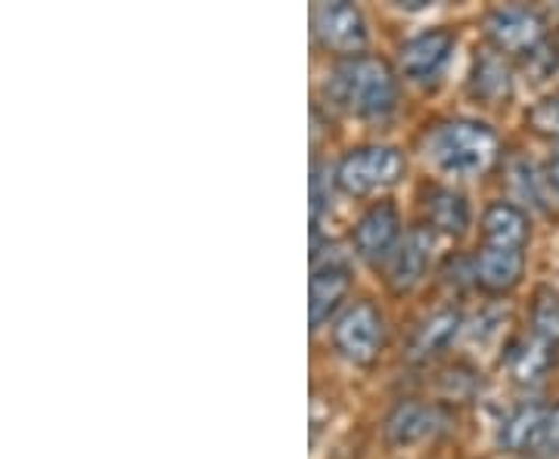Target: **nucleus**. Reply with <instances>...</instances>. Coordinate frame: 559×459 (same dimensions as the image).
<instances>
[{
    "instance_id": "f8f14e48",
    "label": "nucleus",
    "mask_w": 559,
    "mask_h": 459,
    "mask_svg": "<svg viewBox=\"0 0 559 459\" xmlns=\"http://www.w3.org/2000/svg\"><path fill=\"white\" fill-rule=\"evenodd\" d=\"M525 255L522 249H491L485 245L473 261V277L488 292H507L522 280Z\"/></svg>"
},
{
    "instance_id": "9b49d317",
    "label": "nucleus",
    "mask_w": 559,
    "mask_h": 459,
    "mask_svg": "<svg viewBox=\"0 0 559 459\" xmlns=\"http://www.w3.org/2000/svg\"><path fill=\"white\" fill-rule=\"evenodd\" d=\"M432 249H436L432 230L429 227H414L401 240L395 255L389 258V286L395 292H411L423 280V274H426V267L432 261Z\"/></svg>"
},
{
    "instance_id": "a211bd4d",
    "label": "nucleus",
    "mask_w": 559,
    "mask_h": 459,
    "mask_svg": "<svg viewBox=\"0 0 559 459\" xmlns=\"http://www.w3.org/2000/svg\"><path fill=\"white\" fill-rule=\"evenodd\" d=\"M554 345L544 339H525L520 341L516 348H513V354H510V370H513V376L520 382H538L544 373H547V366H550V360H554V351H550Z\"/></svg>"
},
{
    "instance_id": "aec40b11",
    "label": "nucleus",
    "mask_w": 559,
    "mask_h": 459,
    "mask_svg": "<svg viewBox=\"0 0 559 459\" xmlns=\"http://www.w3.org/2000/svg\"><path fill=\"white\" fill-rule=\"evenodd\" d=\"M528 124H532L538 134L559 137V97H547V100H540L538 106L528 112Z\"/></svg>"
},
{
    "instance_id": "f3484780",
    "label": "nucleus",
    "mask_w": 559,
    "mask_h": 459,
    "mask_svg": "<svg viewBox=\"0 0 559 459\" xmlns=\"http://www.w3.org/2000/svg\"><path fill=\"white\" fill-rule=\"evenodd\" d=\"M469 90L473 97L485 102H500L510 97L513 90V75L507 69V62L498 53H479L473 62V75H469Z\"/></svg>"
},
{
    "instance_id": "412c9836",
    "label": "nucleus",
    "mask_w": 559,
    "mask_h": 459,
    "mask_svg": "<svg viewBox=\"0 0 559 459\" xmlns=\"http://www.w3.org/2000/svg\"><path fill=\"white\" fill-rule=\"evenodd\" d=\"M535 454H544V457L559 454V403L547 410V420L540 425V435L535 440Z\"/></svg>"
},
{
    "instance_id": "9d476101",
    "label": "nucleus",
    "mask_w": 559,
    "mask_h": 459,
    "mask_svg": "<svg viewBox=\"0 0 559 459\" xmlns=\"http://www.w3.org/2000/svg\"><path fill=\"white\" fill-rule=\"evenodd\" d=\"M444 425L439 407L423 400H401L399 407L385 416V438L395 447H417L423 440L436 438Z\"/></svg>"
},
{
    "instance_id": "f257e3e1",
    "label": "nucleus",
    "mask_w": 559,
    "mask_h": 459,
    "mask_svg": "<svg viewBox=\"0 0 559 459\" xmlns=\"http://www.w3.org/2000/svg\"><path fill=\"white\" fill-rule=\"evenodd\" d=\"M330 100L358 119H385L399 102V78L392 65L377 57H352L333 69L326 81Z\"/></svg>"
},
{
    "instance_id": "20e7f679",
    "label": "nucleus",
    "mask_w": 559,
    "mask_h": 459,
    "mask_svg": "<svg viewBox=\"0 0 559 459\" xmlns=\"http://www.w3.org/2000/svg\"><path fill=\"white\" fill-rule=\"evenodd\" d=\"M314 35L320 47L340 57H360V50L367 47V22L355 3L348 0H333V3H320L314 10Z\"/></svg>"
},
{
    "instance_id": "ddd939ff",
    "label": "nucleus",
    "mask_w": 559,
    "mask_h": 459,
    "mask_svg": "<svg viewBox=\"0 0 559 459\" xmlns=\"http://www.w3.org/2000/svg\"><path fill=\"white\" fill-rule=\"evenodd\" d=\"M481 237L491 249H522L528 240V215L513 202H491L481 218Z\"/></svg>"
},
{
    "instance_id": "4468645a",
    "label": "nucleus",
    "mask_w": 559,
    "mask_h": 459,
    "mask_svg": "<svg viewBox=\"0 0 559 459\" xmlns=\"http://www.w3.org/2000/svg\"><path fill=\"white\" fill-rule=\"evenodd\" d=\"M460 323H463V317L454 307H441L432 317L423 319L419 329L414 333V341H411V358L426 360L444 351L451 345V339L460 333Z\"/></svg>"
},
{
    "instance_id": "dca6fc26",
    "label": "nucleus",
    "mask_w": 559,
    "mask_h": 459,
    "mask_svg": "<svg viewBox=\"0 0 559 459\" xmlns=\"http://www.w3.org/2000/svg\"><path fill=\"white\" fill-rule=\"evenodd\" d=\"M547 410L550 407H544V403H522L520 410L500 425V447L510 454L535 450V440L540 435V425L547 420Z\"/></svg>"
},
{
    "instance_id": "7ed1b4c3",
    "label": "nucleus",
    "mask_w": 559,
    "mask_h": 459,
    "mask_svg": "<svg viewBox=\"0 0 559 459\" xmlns=\"http://www.w3.org/2000/svg\"><path fill=\"white\" fill-rule=\"evenodd\" d=\"M404 174V159L395 146H360L336 168V180L348 196H373L395 186Z\"/></svg>"
},
{
    "instance_id": "39448f33",
    "label": "nucleus",
    "mask_w": 559,
    "mask_h": 459,
    "mask_svg": "<svg viewBox=\"0 0 559 459\" xmlns=\"http://www.w3.org/2000/svg\"><path fill=\"white\" fill-rule=\"evenodd\" d=\"M382 336V314L370 304V301H358L352 304L333 326V341L342 358H348L352 363H370L380 354Z\"/></svg>"
},
{
    "instance_id": "6ab92c4d",
    "label": "nucleus",
    "mask_w": 559,
    "mask_h": 459,
    "mask_svg": "<svg viewBox=\"0 0 559 459\" xmlns=\"http://www.w3.org/2000/svg\"><path fill=\"white\" fill-rule=\"evenodd\" d=\"M532 326H535V336L550 345L559 341V295L554 289H540L535 307H532Z\"/></svg>"
},
{
    "instance_id": "0eeeda50",
    "label": "nucleus",
    "mask_w": 559,
    "mask_h": 459,
    "mask_svg": "<svg viewBox=\"0 0 559 459\" xmlns=\"http://www.w3.org/2000/svg\"><path fill=\"white\" fill-rule=\"evenodd\" d=\"M454 47H457V38H454V32H448V28L419 32L417 38L404 40V47H401V75L417 81V84L436 81L441 72L448 69V62L454 57Z\"/></svg>"
},
{
    "instance_id": "2eb2a0df",
    "label": "nucleus",
    "mask_w": 559,
    "mask_h": 459,
    "mask_svg": "<svg viewBox=\"0 0 559 459\" xmlns=\"http://www.w3.org/2000/svg\"><path fill=\"white\" fill-rule=\"evenodd\" d=\"M426 218L432 224V230L448 233V237H463L469 230V205L454 190L436 186L426 196Z\"/></svg>"
},
{
    "instance_id": "1a4fd4ad",
    "label": "nucleus",
    "mask_w": 559,
    "mask_h": 459,
    "mask_svg": "<svg viewBox=\"0 0 559 459\" xmlns=\"http://www.w3.org/2000/svg\"><path fill=\"white\" fill-rule=\"evenodd\" d=\"M488 38L503 53H532L544 40V20L525 7H500L488 16Z\"/></svg>"
},
{
    "instance_id": "4be33fe9",
    "label": "nucleus",
    "mask_w": 559,
    "mask_h": 459,
    "mask_svg": "<svg viewBox=\"0 0 559 459\" xmlns=\"http://www.w3.org/2000/svg\"><path fill=\"white\" fill-rule=\"evenodd\" d=\"M547 180H550V186L559 193V149L554 153V159L547 165Z\"/></svg>"
},
{
    "instance_id": "5701e85b",
    "label": "nucleus",
    "mask_w": 559,
    "mask_h": 459,
    "mask_svg": "<svg viewBox=\"0 0 559 459\" xmlns=\"http://www.w3.org/2000/svg\"><path fill=\"white\" fill-rule=\"evenodd\" d=\"M557 65H559V40H557Z\"/></svg>"
},
{
    "instance_id": "6e6552de",
    "label": "nucleus",
    "mask_w": 559,
    "mask_h": 459,
    "mask_svg": "<svg viewBox=\"0 0 559 459\" xmlns=\"http://www.w3.org/2000/svg\"><path fill=\"white\" fill-rule=\"evenodd\" d=\"M401 215L392 202H377L373 208H367L360 220L355 224V255L370 264L385 261L395 255V249L401 245Z\"/></svg>"
},
{
    "instance_id": "f03ea898",
    "label": "nucleus",
    "mask_w": 559,
    "mask_h": 459,
    "mask_svg": "<svg viewBox=\"0 0 559 459\" xmlns=\"http://www.w3.org/2000/svg\"><path fill=\"white\" fill-rule=\"evenodd\" d=\"M429 156L451 178H476L498 156V134L473 119L444 121L429 137Z\"/></svg>"
},
{
    "instance_id": "423d86ee",
    "label": "nucleus",
    "mask_w": 559,
    "mask_h": 459,
    "mask_svg": "<svg viewBox=\"0 0 559 459\" xmlns=\"http://www.w3.org/2000/svg\"><path fill=\"white\" fill-rule=\"evenodd\" d=\"M352 289V267L348 261L336 252H314L311 264V282H308V311H311V326H323L330 314L340 307Z\"/></svg>"
}]
</instances>
